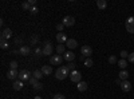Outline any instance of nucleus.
<instances>
[{
	"label": "nucleus",
	"instance_id": "3",
	"mask_svg": "<svg viewBox=\"0 0 134 99\" xmlns=\"http://www.w3.org/2000/svg\"><path fill=\"white\" fill-rule=\"evenodd\" d=\"M62 23H63L66 27H71V26L75 24V19H74L71 15H67V16L63 18V21H62Z\"/></svg>",
	"mask_w": 134,
	"mask_h": 99
},
{
	"label": "nucleus",
	"instance_id": "8",
	"mask_svg": "<svg viewBox=\"0 0 134 99\" xmlns=\"http://www.w3.org/2000/svg\"><path fill=\"white\" fill-rule=\"evenodd\" d=\"M7 78L15 80L16 78H19V71H18V70H9V71L7 72Z\"/></svg>",
	"mask_w": 134,
	"mask_h": 99
},
{
	"label": "nucleus",
	"instance_id": "38",
	"mask_svg": "<svg viewBox=\"0 0 134 99\" xmlns=\"http://www.w3.org/2000/svg\"><path fill=\"white\" fill-rule=\"evenodd\" d=\"M28 3H30V5H31V7H35L36 0H28Z\"/></svg>",
	"mask_w": 134,
	"mask_h": 99
},
{
	"label": "nucleus",
	"instance_id": "22",
	"mask_svg": "<svg viewBox=\"0 0 134 99\" xmlns=\"http://www.w3.org/2000/svg\"><path fill=\"white\" fill-rule=\"evenodd\" d=\"M126 31L129 34H134V23H126Z\"/></svg>",
	"mask_w": 134,
	"mask_h": 99
},
{
	"label": "nucleus",
	"instance_id": "30",
	"mask_svg": "<svg viewBox=\"0 0 134 99\" xmlns=\"http://www.w3.org/2000/svg\"><path fill=\"white\" fill-rule=\"evenodd\" d=\"M42 89H43V84L39 83V82H38L35 86H34V90H36V91H39V90H42Z\"/></svg>",
	"mask_w": 134,
	"mask_h": 99
},
{
	"label": "nucleus",
	"instance_id": "37",
	"mask_svg": "<svg viewBox=\"0 0 134 99\" xmlns=\"http://www.w3.org/2000/svg\"><path fill=\"white\" fill-rule=\"evenodd\" d=\"M129 62H131V63H134V52H131V54H129Z\"/></svg>",
	"mask_w": 134,
	"mask_h": 99
},
{
	"label": "nucleus",
	"instance_id": "4",
	"mask_svg": "<svg viewBox=\"0 0 134 99\" xmlns=\"http://www.w3.org/2000/svg\"><path fill=\"white\" fill-rule=\"evenodd\" d=\"M30 79H31V76H30V72H28L27 70L19 71V80L24 82V80H30Z\"/></svg>",
	"mask_w": 134,
	"mask_h": 99
},
{
	"label": "nucleus",
	"instance_id": "7",
	"mask_svg": "<svg viewBox=\"0 0 134 99\" xmlns=\"http://www.w3.org/2000/svg\"><path fill=\"white\" fill-rule=\"evenodd\" d=\"M62 60H63V58L60 56V55H54V56L50 58L51 64H62Z\"/></svg>",
	"mask_w": 134,
	"mask_h": 99
},
{
	"label": "nucleus",
	"instance_id": "21",
	"mask_svg": "<svg viewBox=\"0 0 134 99\" xmlns=\"http://www.w3.org/2000/svg\"><path fill=\"white\" fill-rule=\"evenodd\" d=\"M118 66H119L122 70H126V67H127V62H126V59H121V60H118Z\"/></svg>",
	"mask_w": 134,
	"mask_h": 99
},
{
	"label": "nucleus",
	"instance_id": "9",
	"mask_svg": "<svg viewBox=\"0 0 134 99\" xmlns=\"http://www.w3.org/2000/svg\"><path fill=\"white\" fill-rule=\"evenodd\" d=\"M121 89H122V91H124V92H129L131 90V83L129 80H124V82H122V84H121Z\"/></svg>",
	"mask_w": 134,
	"mask_h": 99
},
{
	"label": "nucleus",
	"instance_id": "12",
	"mask_svg": "<svg viewBox=\"0 0 134 99\" xmlns=\"http://www.w3.org/2000/svg\"><path fill=\"white\" fill-rule=\"evenodd\" d=\"M51 52H52V46H51V43L46 42L44 48H43V55H51Z\"/></svg>",
	"mask_w": 134,
	"mask_h": 99
},
{
	"label": "nucleus",
	"instance_id": "19",
	"mask_svg": "<svg viewBox=\"0 0 134 99\" xmlns=\"http://www.w3.org/2000/svg\"><path fill=\"white\" fill-rule=\"evenodd\" d=\"M32 75H34V78H36L38 80H39V79H42L43 76H44V75H43V72H42V70H35V71L32 72Z\"/></svg>",
	"mask_w": 134,
	"mask_h": 99
},
{
	"label": "nucleus",
	"instance_id": "20",
	"mask_svg": "<svg viewBox=\"0 0 134 99\" xmlns=\"http://www.w3.org/2000/svg\"><path fill=\"white\" fill-rule=\"evenodd\" d=\"M127 76H129V72L126 70H122L119 72V79H122V80H127Z\"/></svg>",
	"mask_w": 134,
	"mask_h": 99
},
{
	"label": "nucleus",
	"instance_id": "13",
	"mask_svg": "<svg viewBox=\"0 0 134 99\" xmlns=\"http://www.w3.org/2000/svg\"><path fill=\"white\" fill-rule=\"evenodd\" d=\"M66 46L69 47V48H71V50H74V48L78 47V42L75 39H69V40L66 42Z\"/></svg>",
	"mask_w": 134,
	"mask_h": 99
},
{
	"label": "nucleus",
	"instance_id": "26",
	"mask_svg": "<svg viewBox=\"0 0 134 99\" xmlns=\"http://www.w3.org/2000/svg\"><path fill=\"white\" fill-rule=\"evenodd\" d=\"M57 52H58V54H64V46H63V44H58Z\"/></svg>",
	"mask_w": 134,
	"mask_h": 99
},
{
	"label": "nucleus",
	"instance_id": "29",
	"mask_svg": "<svg viewBox=\"0 0 134 99\" xmlns=\"http://www.w3.org/2000/svg\"><path fill=\"white\" fill-rule=\"evenodd\" d=\"M121 58H122V59L129 58V52H127V51H125V50H124V51H121Z\"/></svg>",
	"mask_w": 134,
	"mask_h": 99
},
{
	"label": "nucleus",
	"instance_id": "5",
	"mask_svg": "<svg viewBox=\"0 0 134 99\" xmlns=\"http://www.w3.org/2000/svg\"><path fill=\"white\" fill-rule=\"evenodd\" d=\"M81 51H82V56H86V58H90L93 54V48L90 46H83Z\"/></svg>",
	"mask_w": 134,
	"mask_h": 99
},
{
	"label": "nucleus",
	"instance_id": "33",
	"mask_svg": "<svg viewBox=\"0 0 134 99\" xmlns=\"http://www.w3.org/2000/svg\"><path fill=\"white\" fill-rule=\"evenodd\" d=\"M64 27H66V26H64L63 23H59V24L57 26V30H58L59 32H63V28H64Z\"/></svg>",
	"mask_w": 134,
	"mask_h": 99
},
{
	"label": "nucleus",
	"instance_id": "36",
	"mask_svg": "<svg viewBox=\"0 0 134 99\" xmlns=\"http://www.w3.org/2000/svg\"><path fill=\"white\" fill-rule=\"evenodd\" d=\"M36 43H38V36L34 35V36L31 38V44H36Z\"/></svg>",
	"mask_w": 134,
	"mask_h": 99
},
{
	"label": "nucleus",
	"instance_id": "25",
	"mask_svg": "<svg viewBox=\"0 0 134 99\" xmlns=\"http://www.w3.org/2000/svg\"><path fill=\"white\" fill-rule=\"evenodd\" d=\"M85 66H86V67H91V66L94 64V62H93V59L91 58H87L86 60H85V63H83Z\"/></svg>",
	"mask_w": 134,
	"mask_h": 99
},
{
	"label": "nucleus",
	"instance_id": "16",
	"mask_svg": "<svg viewBox=\"0 0 134 99\" xmlns=\"http://www.w3.org/2000/svg\"><path fill=\"white\" fill-rule=\"evenodd\" d=\"M42 72H43L44 76H46V75H51V72H52L51 66H43V67H42Z\"/></svg>",
	"mask_w": 134,
	"mask_h": 99
},
{
	"label": "nucleus",
	"instance_id": "6",
	"mask_svg": "<svg viewBox=\"0 0 134 99\" xmlns=\"http://www.w3.org/2000/svg\"><path fill=\"white\" fill-rule=\"evenodd\" d=\"M11 36H12V31H11L9 28H5L2 32V35H0V39H2V40H9Z\"/></svg>",
	"mask_w": 134,
	"mask_h": 99
},
{
	"label": "nucleus",
	"instance_id": "32",
	"mask_svg": "<svg viewBox=\"0 0 134 99\" xmlns=\"http://www.w3.org/2000/svg\"><path fill=\"white\" fill-rule=\"evenodd\" d=\"M28 82H30V84H32V86H35V84L38 83V79H36V78H34V76H31V79H30Z\"/></svg>",
	"mask_w": 134,
	"mask_h": 99
},
{
	"label": "nucleus",
	"instance_id": "34",
	"mask_svg": "<svg viewBox=\"0 0 134 99\" xmlns=\"http://www.w3.org/2000/svg\"><path fill=\"white\" fill-rule=\"evenodd\" d=\"M38 11H39V9H38L36 7H31V9H30V12H31L32 15H36V14H38Z\"/></svg>",
	"mask_w": 134,
	"mask_h": 99
},
{
	"label": "nucleus",
	"instance_id": "27",
	"mask_svg": "<svg viewBox=\"0 0 134 99\" xmlns=\"http://www.w3.org/2000/svg\"><path fill=\"white\" fill-rule=\"evenodd\" d=\"M21 8L26 9V11H30V9H31V5H30V3H28V2H24L23 4H21Z\"/></svg>",
	"mask_w": 134,
	"mask_h": 99
},
{
	"label": "nucleus",
	"instance_id": "18",
	"mask_svg": "<svg viewBox=\"0 0 134 99\" xmlns=\"http://www.w3.org/2000/svg\"><path fill=\"white\" fill-rule=\"evenodd\" d=\"M97 7H98L99 9H106L107 2H106V0H98V2H97Z\"/></svg>",
	"mask_w": 134,
	"mask_h": 99
},
{
	"label": "nucleus",
	"instance_id": "40",
	"mask_svg": "<svg viewBox=\"0 0 134 99\" xmlns=\"http://www.w3.org/2000/svg\"><path fill=\"white\" fill-rule=\"evenodd\" d=\"M35 54H36V55H43V50H40V48H36Z\"/></svg>",
	"mask_w": 134,
	"mask_h": 99
},
{
	"label": "nucleus",
	"instance_id": "1",
	"mask_svg": "<svg viewBox=\"0 0 134 99\" xmlns=\"http://www.w3.org/2000/svg\"><path fill=\"white\" fill-rule=\"evenodd\" d=\"M55 76H57V79H59V80H63V79L67 78V76H70V71H69V68H67V66L59 67L57 70V72H55Z\"/></svg>",
	"mask_w": 134,
	"mask_h": 99
},
{
	"label": "nucleus",
	"instance_id": "41",
	"mask_svg": "<svg viewBox=\"0 0 134 99\" xmlns=\"http://www.w3.org/2000/svg\"><path fill=\"white\" fill-rule=\"evenodd\" d=\"M122 82H124V80H122V79H119V78H118V79L115 80V83H117V84H119V86L122 84Z\"/></svg>",
	"mask_w": 134,
	"mask_h": 99
},
{
	"label": "nucleus",
	"instance_id": "31",
	"mask_svg": "<svg viewBox=\"0 0 134 99\" xmlns=\"http://www.w3.org/2000/svg\"><path fill=\"white\" fill-rule=\"evenodd\" d=\"M67 68H69V71H70V72L75 71V64H74V63H70L69 66H67Z\"/></svg>",
	"mask_w": 134,
	"mask_h": 99
},
{
	"label": "nucleus",
	"instance_id": "23",
	"mask_svg": "<svg viewBox=\"0 0 134 99\" xmlns=\"http://www.w3.org/2000/svg\"><path fill=\"white\" fill-rule=\"evenodd\" d=\"M8 47H9L8 40H0V48H2V50H7Z\"/></svg>",
	"mask_w": 134,
	"mask_h": 99
},
{
	"label": "nucleus",
	"instance_id": "15",
	"mask_svg": "<svg viewBox=\"0 0 134 99\" xmlns=\"http://www.w3.org/2000/svg\"><path fill=\"white\" fill-rule=\"evenodd\" d=\"M30 52H31V50H30L28 46H23V47H20V50H19V54H20V55H23V56L28 55Z\"/></svg>",
	"mask_w": 134,
	"mask_h": 99
},
{
	"label": "nucleus",
	"instance_id": "42",
	"mask_svg": "<svg viewBox=\"0 0 134 99\" xmlns=\"http://www.w3.org/2000/svg\"><path fill=\"white\" fill-rule=\"evenodd\" d=\"M35 99H43V98H40V96H35Z\"/></svg>",
	"mask_w": 134,
	"mask_h": 99
},
{
	"label": "nucleus",
	"instance_id": "10",
	"mask_svg": "<svg viewBox=\"0 0 134 99\" xmlns=\"http://www.w3.org/2000/svg\"><path fill=\"white\" fill-rule=\"evenodd\" d=\"M67 40V36H66V34L64 32H58V35H57V42L59 43V44H62V43H66Z\"/></svg>",
	"mask_w": 134,
	"mask_h": 99
},
{
	"label": "nucleus",
	"instance_id": "24",
	"mask_svg": "<svg viewBox=\"0 0 134 99\" xmlns=\"http://www.w3.org/2000/svg\"><path fill=\"white\" fill-rule=\"evenodd\" d=\"M109 63H110V64H115V63H118V59H117L115 55H111V56H109Z\"/></svg>",
	"mask_w": 134,
	"mask_h": 99
},
{
	"label": "nucleus",
	"instance_id": "14",
	"mask_svg": "<svg viewBox=\"0 0 134 99\" xmlns=\"http://www.w3.org/2000/svg\"><path fill=\"white\" fill-rule=\"evenodd\" d=\"M76 89H78V91H79V92L86 91L87 90V83L86 82H79V83H78V86H76Z\"/></svg>",
	"mask_w": 134,
	"mask_h": 99
},
{
	"label": "nucleus",
	"instance_id": "39",
	"mask_svg": "<svg viewBox=\"0 0 134 99\" xmlns=\"http://www.w3.org/2000/svg\"><path fill=\"white\" fill-rule=\"evenodd\" d=\"M126 23H134V16H130V18H127Z\"/></svg>",
	"mask_w": 134,
	"mask_h": 99
},
{
	"label": "nucleus",
	"instance_id": "35",
	"mask_svg": "<svg viewBox=\"0 0 134 99\" xmlns=\"http://www.w3.org/2000/svg\"><path fill=\"white\" fill-rule=\"evenodd\" d=\"M52 99H66V96L64 95H62V94H57V95H54V98Z\"/></svg>",
	"mask_w": 134,
	"mask_h": 99
},
{
	"label": "nucleus",
	"instance_id": "11",
	"mask_svg": "<svg viewBox=\"0 0 134 99\" xmlns=\"http://www.w3.org/2000/svg\"><path fill=\"white\" fill-rule=\"evenodd\" d=\"M63 59H64V60H67V62H72V60L75 59V54H74L72 51L64 52V55H63Z\"/></svg>",
	"mask_w": 134,
	"mask_h": 99
},
{
	"label": "nucleus",
	"instance_id": "17",
	"mask_svg": "<svg viewBox=\"0 0 134 99\" xmlns=\"http://www.w3.org/2000/svg\"><path fill=\"white\" fill-rule=\"evenodd\" d=\"M12 87H14V90L19 91V90L23 89V82H21V80H15L14 84H12Z\"/></svg>",
	"mask_w": 134,
	"mask_h": 99
},
{
	"label": "nucleus",
	"instance_id": "28",
	"mask_svg": "<svg viewBox=\"0 0 134 99\" xmlns=\"http://www.w3.org/2000/svg\"><path fill=\"white\" fill-rule=\"evenodd\" d=\"M9 68H11V70H16V68H18V62H15V60L11 62V63H9Z\"/></svg>",
	"mask_w": 134,
	"mask_h": 99
},
{
	"label": "nucleus",
	"instance_id": "2",
	"mask_svg": "<svg viewBox=\"0 0 134 99\" xmlns=\"http://www.w3.org/2000/svg\"><path fill=\"white\" fill-rule=\"evenodd\" d=\"M70 79H71V82H74V83H79V82H82V75H81V72L79 71H72V72H70Z\"/></svg>",
	"mask_w": 134,
	"mask_h": 99
}]
</instances>
